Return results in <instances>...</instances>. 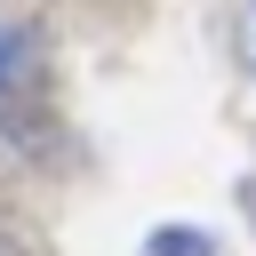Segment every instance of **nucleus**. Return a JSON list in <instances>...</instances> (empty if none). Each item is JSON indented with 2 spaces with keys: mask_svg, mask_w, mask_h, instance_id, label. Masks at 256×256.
Segmentation results:
<instances>
[{
  "mask_svg": "<svg viewBox=\"0 0 256 256\" xmlns=\"http://www.w3.org/2000/svg\"><path fill=\"white\" fill-rule=\"evenodd\" d=\"M32 80H40V56H32V40H24L16 24H0V136L24 120V104H32Z\"/></svg>",
  "mask_w": 256,
  "mask_h": 256,
  "instance_id": "1",
  "label": "nucleus"
},
{
  "mask_svg": "<svg viewBox=\"0 0 256 256\" xmlns=\"http://www.w3.org/2000/svg\"><path fill=\"white\" fill-rule=\"evenodd\" d=\"M240 40H248V72H256V0H248V24H240Z\"/></svg>",
  "mask_w": 256,
  "mask_h": 256,
  "instance_id": "2",
  "label": "nucleus"
},
{
  "mask_svg": "<svg viewBox=\"0 0 256 256\" xmlns=\"http://www.w3.org/2000/svg\"><path fill=\"white\" fill-rule=\"evenodd\" d=\"M240 208H248V224H256V168H248V184H240Z\"/></svg>",
  "mask_w": 256,
  "mask_h": 256,
  "instance_id": "3",
  "label": "nucleus"
},
{
  "mask_svg": "<svg viewBox=\"0 0 256 256\" xmlns=\"http://www.w3.org/2000/svg\"><path fill=\"white\" fill-rule=\"evenodd\" d=\"M0 256H8V248H0Z\"/></svg>",
  "mask_w": 256,
  "mask_h": 256,
  "instance_id": "4",
  "label": "nucleus"
}]
</instances>
